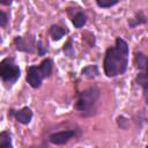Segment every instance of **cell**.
I'll use <instances>...</instances> for the list:
<instances>
[{"label": "cell", "instance_id": "obj_1", "mask_svg": "<svg viewBox=\"0 0 148 148\" xmlns=\"http://www.w3.org/2000/svg\"><path fill=\"white\" fill-rule=\"evenodd\" d=\"M128 45L121 39L117 38L116 46L110 47L105 53L104 59V72L108 76H116L123 74L127 67Z\"/></svg>", "mask_w": 148, "mask_h": 148}, {"label": "cell", "instance_id": "obj_2", "mask_svg": "<svg viewBox=\"0 0 148 148\" xmlns=\"http://www.w3.org/2000/svg\"><path fill=\"white\" fill-rule=\"evenodd\" d=\"M52 69V60L46 59L44 60L40 66H31L28 69L27 74V81L32 88H38L43 81L44 77L49 76Z\"/></svg>", "mask_w": 148, "mask_h": 148}, {"label": "cell", "instance_id": "obj_3", "mask_svg": "<svg viewBox=\"0 0 148 148\" xmlns=\"http://www.w3.org/2000/svg\"><path fill=\"white\" fill-rule=\"evenodd\" d=\"M0 75L5 82L13 83L20 76V68L15 65L13 59L6 58L0 64Z\"/></svg>", "mask_w": 148, "mask_h": 148}, {"label": "cell", "instance_id": "obj_4", "mask_svg": "<svg viewBox=\"0 0 148 148\" xmlns=\"http://www.w3.org/2000/svg\"><path fill=\"white\" fill-rule=\"evenodd\" d=\"M98 89L92 87V88H89L84 91H82L80 95H79V99H77V104H76V108L81 111H86L88 109H90L98 99Z\"/></svg>", "mask_w": 148, "mask_h": 148}, {"label": "cell", "instance_id": "obj_5", "mask_svg": "<svg viewBox=\"0 0 148 148\" xmlns=\"http://www.w3.org/2000/svg\"><path fill=\"white\" fill-rule=\"evenodd\" d=\"M73 136H74L73 131H62V132L51 134L50 135V141L54 145H62V143L67 142L69 139H72Z\"/></svg>", "mask_w": 148, "mask_h": 148}, {"label": "cell", "instance_id": "obj_6", "mask_svg": "<svg viewBox=\"0 0 148 148\" xmlns=\"http://www.w3.org/2000/svg\"><path fill=\"white\" fill-rule=\"evenodd\" d=\"M15 117H16L17 121H20L21 124H29L31 118H32V112H31V110L29 108L25 106V108L21 109L20 111H17Z\"/></svg>", "mask_w": 148, "mask_h": 148}, {"label": "cell", "instance_id": "obj_7", "mask_svg": "<svg viewBox=\"0 0 148 148\" xmlns=\"http://www.w3.org/2000/svg\"><path fill=\"white\" fill-rule=\"evenodd\" d=\"M50 34H51V36L54 40H59L65 36L66 31L59 25H52L51 29H50Z\"/></svg>", "mask_w": 148, "mask_h": 148}, {"label": "cell", "instance_id": "obj_8", "mask_svg": "<svg viewBox=\"0 0 148 148\" xmlns=\"http://www.w3.org/2000/svg\"><path fill=\"white\" fill-rule=\"evenodd\" d=\"M0 147L1 148H13L10 135L7 132H2L0 134Z\"/></svg>", "mask_w": 148, "mask_h": 148}, {"label": "cell", "instance_id": "obj_9", "mask_svg": "<svg viewBox=\"0 0 148 148\" xmlns=\"http://www.w3.org/2000/svg\"><path fill=\"white\" fill-rule=\"evenodd\" d=\"M86 21H87V17H86V15H84L83 13H77V14L73 17V20H72L73 24H74L76 28H81V27L86 23Z\"/></svg>", "mask_w": 148, "mask_h": 148}, {"label": "cell", "instance_id": "obj_10", "mask_svg": "<svg viewBox=\"0 0 148 148\" xmlns=\"http://www.w3.org/2000/svg\"><path fill=\"white\" fill-rule=\"evenodd\" d=\"M135 59H136V62H138V67H139V68L143 69V68H147V67H148V58H147L145 54H142V53H136Z\"/></svg>", "mask_w": 148, "mask_h": 148}, {"label": "cell", "instance_id": "obj_11", "mask_svg": "<svg viewBox=\"0 0 148 148\" xmlns=\"http://www.w3.org/2000/svg\"><path fill=\"white\" fill-rule=\"evenodd\" d=\"M136 80L145 89H148V74H139Z\"/></svg>", "mask_w": 148, "mask_h": 148}, {"label": "cell", "instance_id": "obj_12", "mask_svg": "<svg viewBox=\"0 0 148 148\" xmlns=\"http://www.w3.org/2000/svg\"><path fill=\"white\" fill-rule=\"evenodd\" d=\"M99 7H103V8H108V7H111V6H113V5H117L118 3V1L117 0H113V1H111V0H109V1H105V0H98L97 2H96Z\"/></svg>", "mask_w": 148, "mask_h": 148}, {"label": "cell", "instance_id": "obj_13", "mask_svg": "<svg viewBox=\"0 0 148 148\" xmlns=\"http://www.w3.org/2000/svg\"><path fill=\"white\" fill-rule=\"evenodd\" d=\"M82 74H86L88 76H95L97 74V68L95 66H89V67H86L83 71H82Z\"/></svg>", "mask_w": 148, "mask_h": 148}, {"label": "cell", "instance_id": "obj_14", "mask_svg": "<svg viewBox=\"0 0 148 148\" xmlns=\"http://www.w3.org/2000/svg\"><path fill=\"white\" fill-rule=\"evenodd\" d=\"M6 22H7V15L3 12H0V24H1V27H5Z\"/></svg>", "mask_w": 148, "mask_h": 148}, {"label": "cell", "instance_id": "obj_15", "mask_svg": "<svg viewBox=\"0 0 148 148\" xmlns=\"http://www.w3.org/2000/svg\"><path fill=\"white\" fill-rule=\"evenodd\" d=\"M145 97H146V103L148 104V89H145Z\"/></svg>", "mask_w": 148, "mask_h": 148}, {"label": "cell", "instance_id": "obj_16", "mask_svg": "<svg viewBox=\"0 0 148 148\" xmlns=\"http://www.w3.org/2000/svg\"><path fill=\"white\" fill-rule=\"evenodd\" d=\"M147 71H148V67H147Z\"/></svg>", "mask_w": 148, "mask_h": 148}, {"label": "cell", "instance_id": "obj_17", "mask_svg": "<svg viewBox=\"0 0 148 148\" xmlns=\"http://www.w3.org/2000/svg\"><path fill=\"white\" fill-rule=\"evenodd\" d=\"M147 148H148V146H147Z\"/></svg>", "mask_w": 148, "mask_h": 148}]
</instances>
